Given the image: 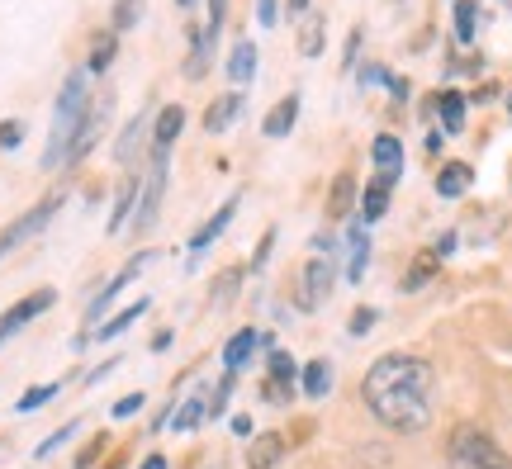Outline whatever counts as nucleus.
<instances>
[{
    "instance_id": "nucleus-21",
    "label": "nucleus",
    "mask_w": 512,
    "mask_h": 469,
    "mask_svg": "<svg viewBox=\"0 0 512 469\" xmlns=\"http://www.w3.org/2000/svg\"><path fill=\"white\" fill-rule=\"evenodd\" d=\"M437 114H441V128H446V133H460V128H465V95L441 91L437 95Z\"/></svg>"
},
{
    "instance_id": "nucleus-29",
    "label": "nucleus",
    "mask_w": 512,
    "mask_h": 469,
    "mask_svg": "<svg viewBox=\"0 0 512 469\" xmlns=\"http://www.w3.org/2000/svg\"><path fill=\"white\" fill-rule=\"evenodd\" d=\"M475 19H479L475 0H456V38L460 43H470V38H475Z\"/></svg>"
},
{
    "instance_id": "nucleus-2",
    "label": "nucleus",
    "mask_w": 512,
    "mask_h": 469,
    "mask_svg": "<svg viewBox=\"0 0 512 469\" xmlns=\"http://www.w3.org/2000/svg\"><path fill=\"white\" fill-rule=\"evenodd\" d=\"M91 109V86H86V72L76 67L67 81H62V95H57V109H53V133H48V147H43V166H67V152H72V138L81 119Z\"/></svg>"
},
{
    "instance_id": "nucleus-32",
    "label": "nucleus",
    "mask_w": 512,
    "mask_h": 469,
    "mask_svg": "<svg viewBox=\"0 0 512 469\" xmlns=\"http://www.w3.org/2000/svg\"><path fill=\"white\" fill-rule=\"evenodd\" d=\"M242 275H247V271H242V266H233V271H223L219 275V285H214V289H219V294H214V304H233V299H238V285H242Z\"/></svg>"
},
{
    "instance_id": "nucleus-36",
    "label": "nucleus",
    "mask_w": 512,
    "mask_h": 469,
    "mask_svg": "<svg viewBox=\"0 0 512 469\" xmlns=\"http://www.w3.org/2000/svg\"><path fill=\"white\" fill-rule=\"evenodd\" d=\"M271 379H280V384H294V361L285 356V351H271Z\"/></svg>"
},
{
    "instance_id": "nucleus-25",
    "label": "nucleus",
    "mask_w": 512,
    "mask_h": 469,
    "mask_svg": "<svg viewBox=\"0 0 512 469\" xmlns=\"http://www.w3.org/2000/svg\"><path fill=\"white\" fill-rule=\"evenodd\" d=\"M143 313H147V299H138V304H128L124 313H114V318H110V323H105V327H95V337H100V342H110V337H119L124 327H133V323H138Z\"/></svg>"
},
{
    "instance_id": "nucleus-45",
    "label": "nucleus",
    "mask_w": 512,
    "mask_h": 469,
    "mask_svg": "<svg viewBox=\"0 0 512 469\" xmlns=\"http://www.w3.org/2000/svg\"><path fill=\"white\" fill-rule=\"evenodd\" d=\"M233 432H238V436H252V417H233Z\"/></svg>"
},
{
    "instance_id": "nucleus-48",
    "label": "nucleus",
    "mask_w": 512,
    "mask_h": 469,
    "mask_svg": "<svg viewBox=\"0 0 512 469\" xmlns=\"http://www.w3.org/2000/svg\"><path fill=\"white\" fill-rule=\"evenodd\" d=\"M451 469H470V465H456V460H451Z\"/></svg>"
},
{
    "instance_id": "nucleus-14",
    "label": "nucleus",
    "mask_w": 512,
    "mask_h": 469,
    "mask_svg": "<svg viewBox=\"0 0 512 469\" xmlns=\"http://www.w3.org/2000/svg\"><path fill=\"white\" fill-rule=\"evenodd\" d=\"M280 455H285V436H280V432H261L252 441V451H247V469H275V465H280Z\"/></svg>"
},
{
    "instance_id": "nucleus-40",
    "label": "nucleus",
    "mask_w": 512,
    "mask_h": 469,
    "mask_svg": "<svg viewBox=\"0 0 512 469\" xmlns=\"http://www.w3.org/2000/svg\"><path fill=\"white\" fill-rule=\"evenodd\" d=\"M19 138H24V124H19V119H5V124H0V147H19Z\"/></svg>"
},
{
    "instance_id": "nucleus-10",
    "label": "nucleus",
    "mask_w": 512,
    "mask_h": 469,
    "mask_svg": "<svg viewBox=\"0 0 512 469\" xmlns=\"http://www.w3.org/2000/svg\"><path fill=\"white\" fill-rule=\"evenodd\" d=\"M238 204H242L238 195H228V199H223V209H219V214H214V218H209V223L200 228V233L190 237V256H200L204 247L214 242V237H223V228H228V223H233V214H238Z\"/></svg>"
},
{
    "instance_id": "nucleus-39",
    "label": "nucleus",
    "mask_w": 512,
    "mask_h": 469,
    "mask_svg": "<svg viewBox=\"0 0 512 469\" xmlns=\"http://www.w3.org/2000/svg\"><path fill=\"white\" fill-rule=\"evenodd\" d=\"M143 403H147L143 394H124L119 403H114V417H133V413H143Z\"/></svg>"
},
{
    "instance_id": "nucleus-3",
    "label": "nucleus",
    "mask_w": 512,
    "mask_h": 469,
    "mask_svg": "<svg viewBox=\"0 0 512 469\" xmlns=\"http://www.w3.org/2000/svg\"><path fill=\"white\" fill-rule=\"evenodd\" d=\"M451 460L470 469H512V455L479 427H456L451 432Z\"/></svg>"
},
{
    "instance_id": "nucleus-43",
    "label": "nucleus",
    "mask_w": 512,
    "mask_h": 469,
    "mask_svg": "<svg viewBox=\"0 0 512 469\" xmlns=\"http://www.w3.org/2000/svg\"><path fill=\"white\" fill-rule=\"evenodd\" d=\"M105 451V436H95V446H86V451L76 455V469H91L95 465V455Z\"/></svg>"
},
{
    "instance_id": "nucleus-37",
    "label": "nucleus",
    "mask_w": 512,
    "mask_h": 469,
    "mask_svg": "<svg viewBox=\"0 0 512 469\" xmlns=\"http://www.w3.org/2000/svg\"><path fill=\"white\" fill-rule=\"evenodd\" d=\"M370 327H375V308H356L351 313V337H366Z\"/></svg>"
},
{
    "instance_id": "nucleus-15",
    "label": "nucleus",
    "mask_w": 512,
    "mask_h": 469,
    "mask_svg": "<svg viewBox=\"0 0 512 469\" xmlns=\"http://www.w3.org/2000/svg\"><path fill=\"white\" fill-rule=\"evenodd\" d=\"M256 342H261V337H256L252 327H242V332H233V337H228V346H223V365H228V375L247 370V361H252Z\"/></svg>"
},
{
    "instance_id": "nucleus-13",
    "label": "nucleus",
    "mask_w": 512,
    "mask_h": 469,
    "mask_svg": "<svg viewBox=\"0 0 512 469\" xmlns=\"http://www.w3.org/2000/svg\"><path fill=\"white\" fill-rule=\"evenodd\" d=\"M356 199H361L356 176H351V171H342V176L332 181V190H328V218H332V223H337V218H347L351 209H356Z\"/></svg>"
},
{
    "instance_id": "nucleus-49",
    "label": "nucleus",
    "mask_w": 512,
    "mask_h": 469,
    "mask_svg": "<svg viewBox=\"0 0 512 469\" xmlns=\"http://www.w3.org/2000/svg\"><path fill=\"white\" fill-rule=\"evenodd\" d=\"M176 5H195V0H176Z\"/></svg>"
},
{
    "instance_id": "nucleus-47",
    "label": "nucleus",
    "mask_w": 512,
    "mask_h": 469,
    "mask_svg": "<svg viewBox=\"0 0 512 469\" xmlns=\"http://www.w3.org/2000/svg\"><path fill=\"white\" fill-rule=\"evenodd\" d=\"M285 10H290V15H304V10H309V0H285Z\"/></svg>"
},
{
    "instance_id": "nucleus-27",
    "label": "nucleus",
    "mask_w": 512,
    "mask_h": 469,
    "mask_svg": "<svg viewBox=\"0 0 512 469\" xmlns=\"http://www.w3.org/2000/svg\"><path fill=\"white\" fill-rule=\"evenodd\" d=\"M437 271H441V256L437 252H422L418 261L408 266V275H403V289H422Z\"/></svg>"
},
{
    "instance_id": "nucleus-30",
    "label": "nucleus",
    "mask_w": 512,
    "mask_h": 469,
    "mask_svg": "<svg viewBox=\"0 0 512 469\" xmlns=\"http://www.w3.org/2000/svg\"><path fill=\"white\" fill-rule=\"evenodd\" d=\"M204 67H209V38H204V29H195V43H190V62H185V76L195 81V76H204Z\"/></svg>"
},
{
    "instance_id": "nucleus-17",
    "label": "nucleus",
    "mask_w": 512,
    "mask_h": 469,
    "mask_svg": "<svg viewBox=\"0 0 512 469\" xmlns=\"http://www.w3.org/2000/svg\"><path fill=\"white\" fill-rule=\"evenodd\" d=\"M370 157H375V166H380L384 176H399L403 171V143L394 138V133H380L375 147H370Z\"/></svg>"
},
{
    "instance_id": "nucleus-38",
    "label": "nucleus",
    "mask_w": 512,
    "mask_h": 469,
    "mask_svg": "<svg viewBox=\"0 0 512 469\" xmlns=\"http://www.w3.org/2000/svg\"><path fill=\"white\" fill-rule=\"evenodd\" d=\"M228 394H233V375H223L219 379V389H214V403H209V413L219 417L223 408H228Z\"/></svg>"
},
{
    "instance_id": "nucleus-24",
    "label": "nucleus",
    "mask_w": 512,
    "mask_h": 469,
    "mask_svg": "<svg viewBox=\"0 0 512 469\" xmlns=\"http://www.w3.org/2000/svg\"><path fill=\"white\" fill-rule=\"evenodd\" d=\"M323 34H328V19H323V15H309V19H304V29H299V53H304V57H318V53H323Z\"/></svg>"
},
{
    "instance_id": "nucleus-9",
    "label": "nucleus",
    "mask_w": 512,
    "mask_h": 469,
    "mask_svg": "<svg viewBox=\"0 0 512 469\" xmlns=\"http://www.w3.org/2000/svg\"><path fill=\"white\" fill-rule=\"evenodd\" d=\"M394 181H399V176H375V181L366 185V195L356 199V204H361V223H380L384 218V209H389V190H394Z\"/></svg>"
},
{
    "instance_id": "nucleus-44",
    "label": "nucleus",
    "mask_w": 512,
    "mask_h": 469,
    "mask_svg": "<svg viewBox=\"0 0 512 469\" xmlns=\"http://www.w3.org/2000/svg\"><path fill=\"white\" fill-rule=\"evenodd\" d=\"M256 19H261V24H275V0H256Z\"/></svg>"
},
{
    "instance_id": "nucleus-22",
    "label": "nucleus",
    "mask_w": 512,
    "mask_h": 469,
    "mask_svg": "<svg viewBox=\"0 0 512 469\" xmlns=\"http://www.w3.org/2000/svg\"><path fill=\"white\" fill-rule=\"evenodd\" d=\"M228 76H233V81H252L256 76V43L252 38H242L238 48H233V57H228Z\"/></svg>"
},
{
    "instance_id": "nucleus-28",
    "label": "nucleus",
    "mask_w": 512,
    "mask_h": 469,
    "mask_svg": "<svg viewBox=\"0 0 512 469\" xmlns=\"http://www.w3.org/2000/svg\"><path fill=\"white\" fill-rule=\"evenodd\" d=\"M366 266H370V242H366V233L356 228V233H351V271H347L351 285H356V280L366 275Z\"/></svg>"
},
{
    "instance_id": "nucleus-11",
    "label": "nucleus",
    "mask_w": 512,
    "mask_h": 469,
    "mask_svg": "<svg viewBox=\"0 0 512 469\" xmlns=\"http://www.w3.org/2000/svg\"><path fill=\"white\" fill-rule=\"evenodd\" d=\"M181 128H185V109L166 105L162 114H157V124H152V152H171V143L181 138Z\"/></svg>"
},
{
    "instance_id": "nucleus-20",
    "label": "nucleus",
    "mask_w": 512,
    "mask_h": 469,
    "mask_svg": "<svg viewBox=\"0 0 512 469\" xmlns=\"http://www.w3.org/2000/svg\"><path fill=\"white\" fill-rule=\"evenodd\" d=\"M238 114H242V95L238 91H233V95H219V100L209 105V114H204V128H209V133H223V128L233 124Z\"/></svg>"
},
{
    "instance_id": "nucleus-26",
    "label": "nucleus",
    "mask_w": 512,
    "mask_h": 469,
    "mask_svg": "<svg viewBox=\"0 0 512 469\" xmlns=\"http://www.w3.org/2000/svg\"><path fill=\"white\" fill-rule=\"evenodd\" d=\"M332 389V365L328 361H309L304 365V394L309 398H328Z\"/></svg>"
},
{
    "instance_id": "nucleus-12",
    "label": "nucleus",
    "mask_w": 512,
    "mask_h": 469,
    "mask_svg": "<svg viewBox=\"0 0 512 469\" xmlns=\"http://www.w3.org/2000/svg\"><path fill=\"white\" fill-rule=\"evenodd\" d=\"M204 417H209V389H195V394H190L181 408L171 413V432H195Z\"/></svg>"
},
{
    "instance_id": "nucleus-31",
    "label": "nucleus",
    "mask_w": 512,
    "mask_h": 469,
    "mask_svg": "<svg viewBox=\"0 0 512 469\" xmlns=\"http://www.w3.org/2000/svg\"><path fill=\"white\" fill-rule=\"evenodd\" d=\"M114 48H119V43H114V34H100L91 43V62H86V67H91V72H105V67L114 62Z\"/></svg>"
},
{
    "instance_id": "nucleus-42",
    "label": "nucleus",
    "mask_w": 512,
    "mask_h": 469,
    "mask_svg": "<svg viewBox=\"0 0 512 469\" xmlns=\"http://www.w3.org/2000/svg\"><path fill=\"white\" fill-rule=\"evenodd\" d=\"M271 247H275V233H266L261 237V247H256V256H252V271H261V266L271 261Z\"/></svg>"
},
{
    "instance_id": "nucleus-4",
    "label": "nucleus",
    "mask_w": 512,
    "mask_h": 469,
    "mask_svg": "<svg viewBox=\"0 0 512 469\" xmlns=\"http://www.w3.org/2000/svg\"><path fill=\"white\" fill-rule=\"evenodd\" d=\"M162 195H166V152H152V171L143 176V190H138V214H133V228L147 233L157 214H162Z\"/></svg>"
},
{
    "instance_id": "nucleus-6",
    "label": "nucleus",
    "mask_w": 512,
    "mask_h": 469,
    "mask_svg": "<svg viewBox=\"0 0 512 469\" xmlns=\"http://www.w3.org/2000/svg\"><path fill=\"white\" fill-rule=\"evenodd\" d=\"M53 304H57V294H53V289H34L29 299H19L15 308H5V318H0V342H5V337H15L19 327H24V323H34L38 313H48Z\"/></svg>"
},
{
    "instance_id": "nucleus-5",
    "label": "nucleus",
    "mask_w": 512,
    "mask_h": 469,
    "mask_svg": "<svg viewBox=\"0 0 512 469\" xmlns=\"http://www.w3.org/2000/svg\"><path fill=\"white\" fill-rule=\"evenodd\" d=\"M57 209H62V195H48V199H43V204H34V209H29V214H24V218H15V223H10V228L0 233V256H5V252H15L19 242H29V237H38V233H43V228L53 223V214H57Z\"/></svg>"
},
{
    "instance_id": "nucleus-19",
    "label": "nucleus",
    "mask_w": 512,
    "mask_h": 469,
    "mask_svg": "<svg viewBox=\"0 0 512 469\" xmlns=\"http://www.w3.org/2000/svg\"><path fill=\"white\" fill-rule=\"evenodd\" d=\"M147 261H152V256H147V252H138V256H133V261H128V266H124V271L114 275L110 285L100 289V299H95V304H91V318H95V313H100V308H105V304H114V299H119V289H124V285H128V280H133V275H138V271H143Z\"/></svg>"
},
{
    "instance_id": "nucleus-33",
    "label": "nucleus",
    "mask_w": 512,
    "mask_h": 469,
    "mask_svg": "<svg viewBox=\"0 0 512 469\" xmlns=\"http://www.w3.org/2000/svg\"><path fill=\"white\" fill-rule=\"evenodd\" d=\"M138 19H143V0H119V5H114V34L133 29Z\"/></svg>"
},
{
    "instance_id": "nucleus-41",
    "label": "nucleus",
    "mask_w": 512,
    "mask_h": 469,
    "mask_svg": "<svg viewBox=\"0 0 512 469\" xmlns=\"http://www.w3.org/2000/svg\"><path fill=\"white\" fill-rule=\"evenodd\" d=\"M72 432H76V422H67V427H57V432L48 436V441H43V446H38V455H53L57 446H62V441H67V436H72Z\"/></svg>"
},
{
    "instance_id": "nucleus-16",
    "label": "nucleus",
    "mask_w": 512,
    "mask_h": 469,
    "mask_svg": "<svg viewBox=\"0 0 512 469\" xmlns=\"http://www.w3.org/2000/svg\"><path fill=\"white\" fill-rule=\"evenodd\" d=\"M294 124H299V95H285V100H280V105L266 114L261 133H266V138H290Z\"/></svg>"
},
{
    "instance_id": "nucleus-46",
    "label": "nucleus",
    "mask_w": 512,
    "mask_h": 469,
    "mask_svg": "<svg viewBox=\"0 0 512 469\" xmlns=\"http://www.w3.org/2000/svg\"><path fill=\"white\" fill-rule=\"evenodd\" d=\"M138 469H166V455H147V460H143Z\"/></svg>"
},
{
    "instance_id": "nucleus-1",
    "label": "nucleus",
    "mask_w": 512,
    "mask_h": 469,
    "mask_svg": "<svg viewBox=\"0 0 512 469\" xmlns=\"http://www.w3.org/2000/svg\"><path fill=\"white\" fill-rule=\"evenodd\" d=\"M361 398L389 432L418 436L432 422V365L403 351L380 356L361 379Z\"/></svg>"
},
{
    "instance_id": "nucleus-23",
    "label": "nucleus",
    "mask_w": 512,
    "mask_h": 469,
    "mask_svg": "<svg viewBox=\"0 0 512 469\" xmlns=\"http://www.w3.org/2000/svg\"><path fill=\"white\" fill-rule=\"evenodd\" d=\"M138 190H143V176H128L124 190H119V204H114V214H110V233H119L128 223V214H133V199H138Z\"/></svg>"
},
{
    "instance_id": "nucleus-35",
    "label": "nucleus",
    "mask_w": 512,
    "mask_h": 469,
    "mask_svg": "<svg viewBox=\"0 0 512 469\" xmlns=\"http://www.w3.org/2000/svg\"><path fill=\"white\" fill-rule=\"evenodd\" d=\"M53 394H57V384H34V389H29V394L19 398L15 408H19V413H34V408H43V403H48Z\"/></svg>"
},
{
    "instance_id": "nucleus-50",
    "label": "nucleus",
    "mask_w": 512,
    "mask_h": 469,
    "mask_svg": "<svg viewBox=\"0 0 512 469\" xmlns=\"http://www.w3.org/2000/svg\"><path fill=\"white\" fill-rule=\"evenodd\" d=\"M508 114H512V95H508Z\"/></svg>"
},
{
    "instance_id": "nucleus-34",
    "label": "nucleus",
    "mask_w": 512,
    "mask_h": 469,
    "mask_svg": "<svg viewBox=\"0 0 512 469\" xmlns=\"http://www.w3.org/2000/svg\"><path fill=\"white\" fill-rule=\"evenodd\" d=\"M143 128H147V114H138V119L124 128V138H119V147H114V157H119V162L133 157V147H138V138H143Z\"/></svg>"
},
{
    "instance_id": "nucleus-18",
    "label": "nucleus",
    "mask_w": 512,
    "mask_h": 469,
    "mask_svg": "<svg viewBox=\"0 0 512 469\" xmlns=\"http://www.w3.org/2000/svg\"><path fill=\"white\" fill-rule=\"evenodd\" d=\"M470 176H475V171H470L465 162H446L441 166V176H437V195L441 199H460L465 190H470Z\"/></svg>"
},
{
    "instance_id": "nucleus-7",
    "label": "nucleus",
    "mask_w": 512,
    "mask_h": 469,
    "mask_svg": "<svg viewBox=\"0 0 512 469\" xmlns=\"http://www.w3.org/2000/svg\"><path fill=\"white\" fill-rule=\"evenodd\" d=\"M105 119H110V100H105V95H91V109H86V119H81V128H76L67 162H81V157L91 152L95 138H100V128H105Z\"/></svg>"
},
{
    "instance_id": "nucleus-8",
    "label": "nucleus",
    "mask_w": 512,
    "mask_h": 469,
    "mask_svg": "<svg viewBox=\"0 0 512 469\" xmlns=\"http://www.w3.org/2000/svg\"><path fill=\"white\" fill-rule=\"evenodd\" d=\"M332 280H337V271H332V252L328 256H313L309 266H304V294H299V308H318L323 299L332 294Z\"/></svg>"
}]
</instances>
